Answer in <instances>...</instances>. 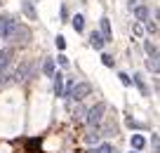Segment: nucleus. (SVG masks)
Masks as SVG:
<instances>
[{
	"mask_svg": "<svg viewBox=\"0 0 160 153\" xmlns=\"http://www.w3.org/2000/svg\"><path fill=\"white\" fill-rule=\"evenodd\" d=\"M17 24H19V21H17L14 17L2 14V17H0V38L10 40V38H12V33H14V28H17Z\"/></svg>",
	"mask_w": 160,
	"mask_h": 153,
	"instance_id": "f257e3e1",
	"label": "nucleus"
},
{
	"mask_svg": "<svg viewBox=\"0 0 160 153\" xmlns=\"http://www.w3.org/2000/svg\"><path fill=\"white\" fill-rule=\"evenodd\" d=\"M104 111H106V104H104V101H99V104H94L90 111H87L85 120H87L90 125H94V127H97V125L104 120Z\"/></svg>",
	"mask_w": 160,
	"mask_h": 153,
	"instance_id": "f03ea898",
	"label": "nucleus"
},
{
	"mask_svg": "<svg viewBox=\"0 0 160 153\" xmlns=\"http://www.w3.org/2000/svg\"><path fill=\"white\" fill-rule=\"evenodd\" d=\"M10 40H17L19 45H28V43H31V31L26 28V26L17 24V28H14V33H12Z\"/></svg>",
	"mask_w": 160,
	"mask_h": 153,
	"instance_id": "7ed1b4c3",
	"label": "nucleus"
},
{
	"mask_svg": "<svg viewBox=\"0 0 160 153\" xmlns=\"http://www.w3.org/2000/svg\"><path fill=\"white\" fill-rule=\"evenodd\" d=\"M87 94H92V85L90 83H78V85H73V89H71V97L78 99V101H82Z\"/></svg>",
	"mask_w": 160,
	"mask_h": 153,
	"instance_id": "20e7f679",
	"label": "nucleus"
},
{
	"mask_svg": "<svg viewBox=\"0 0 160 153\" xmlns=\"http://www.w3.org/2000/svg\"><path fill=\"white\" fill-rule=\"evenodd\" d=\"M12 54H14V49H12V47H5L2 52H0V73H5V71L10 69V64H12Z\"/></svg>",
	"mask_w": 160,
	"mask_h": 153,
	"instance_id": "39448f33",
	"label": "nucleus"
},
{
	"mask_svg": "<svg viewBox=\"0 0 160 153\" xmlns=\"http://www.w3.org/2000/svg\"><path fill=\"white\" fill-rule=\"evenodd\" d=\"M101 38H104V43H111L113 40V33H111V24H108V19H101Z\"/></svg>",
	"mask_w": 160,
	"mask_h": 153,
	"instance_id": "423d86ee",
	"label": "nucleus"
},
{
	"mask_svg": "<svg viewBox=\"0 0 160 153\" xmlns=\"http://www.w3.org/2000/svg\"><path fill=\"white\" fill-rule=\"evenodd\" d=\"M21 10H24V14L28 17V19H38L35 7H33V3H31V0H24V3H21Z\"/></svg>",
	"mask_w": 160,
	"mask_h": 153,
	"instance_id": "0eeeda50",
	"label": "nucleus"
},
{
	"mask_svg": "<svg viewBox=\"0 0 160 153\" xmlns=\"http://www.w3.org/2000/svg\"><path fill=\"white\" fill-rule=\"evenodd\" d=\"M54 94H64V73H54Z\"/></svg>",
	"mask_w": 160,
	"mask_h": 153,
	"instance_id": "6e6552de",
	"label": "nucleus"
},
{
	"mask_svg": "<svg viewBox=\"0 0 160 153\" xmlns=\"http://www.w3.org/2000/svg\"><path fill=\"white\" fill-rule=\"evenodd\" d=\"M28 71H31V64H21L19 69H17L14 73H12V78H14V80H24V78H26V73H28Z\"/></svg>",
	"mask_w": 160,
	"mask_h": 153,
	"instance_id": "1a4fd4ad",
	"label": "nucleus"
},
{
	"mask_svg": "<svg viewBox=\"0 0 160 153\" xmlns=\"http://www.w3.org/2000/svg\"><path fill=\"white\" fill-rule=\"evenodd\" d=\"M134 17H137V21H141V24H144V21L148 19V10H146V5L134 7Z\"/></svg>",
	"mask_w": 160,
	"mask_h": 153,
	"instance_id": "9d476101",
	"label": "nucleus"
},
{
	"mask_svg": "<svg viewBox=\"0 0 160 153\" xmlns=\"http://www.w3.org/2000/svg\"><path fill=\"white\" fill-rule=\"evenodd\" d=\"M90 43H92V47H94V49H101V47L106 45V43H104V38H101V33H97V31L90 35Z\"/></svg>",
	"mask_w": 160,
	"mask_h": 153,
	"instance_id": "9b49d317",
	"label": "nucleus"
},
{
	"mask_svg": "<svg viewBox=\"0 0 160 153\" xmlns=\"http://www.w3.org/2000/svg\"><path fill=\"white\" fill-rule=\"evenodd\" d=\"M144 146H146V139L141 137V134H134V137H132V148H134V151H141Z\"/></svg>",
	"mask_w": 160,
	"mask_h": 153,
	"instance_id": "f8f14e48",
	"label": "nucleus"
},
{
	"mask_svg": "<svg viewBox=\"0 0 160 153\" xmlns=\"http://www.w3.org/2000/svg\"><path fill=\"white\" fill-rule=\"evenodd\" d=\"M42 71H45V75H54V61H52V57H47V59H45Z\"/></svg>",
	"mask_w": 160,
	"mask_h": 153,
	"instance_id": "ddd939ff",
	"label": "nucleus"
},
{
	"mask_svg": "<svg viewBox=\"0 0 160 153\" xmlns=\"http://www.w3.org/2000/svg\"><path fill=\"white\" fill-rule=\"evenodd\" d=\"M73 28L75 31H82V28H85V17H82V14H75L73 17Z\"/></svg>",
	"mask_w": 160,
	"mask_h": 153,
	"instance_id": "4468645a",
	"label": "nucleus"
},
{
	"mask_svg": "<svg viewBox=\"0 0 160 153\" xmlns=\"http://www.w3.org/2000/svg\"><path fill=\"white\" fill-rule=\"evenodd\" d=\"M144 49H146V54H148V57H158V47H155L151 40H146V43H144Z\"/></svg>",
	"mask_w": 160,
	"mask_h": 153,
	"instance_id": "2eb2a0df",
	"label": "nucleus"
},
{
	"mask_svg": "<svg viewBox=\"0 0 160 153\" xmlns=\"http://www.w3.org/2000/svg\"><path fill=\"white\" fill-rule=\"evenodd\" d=\"M146 66H148V71L153 75H158V57H151V59L146 61Z\"/></svg>",
	"mask_w": 160,
	"mask_h": 153,
	"instance_id": "dca6fc26",
	"label": "nucleus"
},
{
	"mask_svg": "<svg viewBox=\"0 0 160 153\" xmlns=\"http://www.w3.org/2000/svg\"><path fill=\"white\" fill-rule=\"evenodd\" d=\"M92 153H115V148L111 146V144H101V146H97Z\"/></svg>",
	"mask_w": 160,
	"mask_h": 153,
	"instance_id": "f3484780",
	"label": "nucleus"
},
{
	"mask_svg": "<svg viewBox=\"0 0 160 153\" xmlns=\"http://www.w3.org/2000/svg\"><path fill=\"white\" fill-rule=\"evenodd\" d=\"M99 139H101V132H97V130H94V132H90V134H85V141L87 144H97Z\"/></svg>",
	"mask_w": 160,
	"mask_h": 153,
	"instance_id": "a211bd4d",
	"label": "nucleus"
},
{
	"mask_svg": "<svg viewBox=\"0 0 160 153\" xmlns=\"http://www.w3.org/2000/svg\"><path fill=\"white\" fill-rule=\"evenodd\" d=\"M132 31H134V35H137V38H144V26H141V21H134Z\"/></svg>",
	"mask_w": 160,
	"mask_h": 153,
	"instance_id": "6ab92c4d",
	"label": "nucleus"
},
{
	"mask_svg": "<svg viewBox=\"0 0 160 153\" xmlns=\"http://www.w3.org/2000/svg\"><path fill=\"white\" fill-rule=\"evenodd\" d=\"M82 113H85V109H82V106H75V111H73V118H75V120H82Z\"/></svg>",
	"mask_w": 160,
	"mask_h": 153,
	"instance_id": "aec40b11",
	"label": "nucleus"
},
{
	"mask_svg": "<svg viewBox=\"0 0 160 153\" xmlns=\"http://www.w3.org/2000/svg\"><path fill=\"white\" fill-rule=\"evenodd\" d=\"M144 24H146V28H148V31H151V33H155V31H158V24H155V21H151V19H146V21H144Z\"/></svg>",
	"mask_w": 160,
	"mask_h": 153,
	"instance_id": "412c9836",
	"label": "nucleus"
},
{
	"mask_svg": "<svg viewBox=\"0 0 160 153\" xmlns=\"http://www.w3.org/2000/svg\"><path fill=\"white\" fill-rule=\"evenodd\" d=\"M101 61H104V66H113V57L111 54H101Z\"/></svg>",
	"mask_w": 160,
	"mask_h": 153,
	"instance_id": "4be33fe9",
	"label": "nucleus"
},
{
	"mask_svg": "<svg viewBox=\"0 0 160 153\" xmlns=\"http://www.w3.org/2000/svg\"><path fill=\"white\" fill-rule=\"evenodd\" d=\"M57 47H59V49H64V47H66V40H64V35H57Z\"/></svg>",
	"mask_w": 160,
	"mask_h": 153,
	"instance_id": "5701e85b",
	"label": "nucleus"
},
{
	"mask_svg": "<svg viewBox=\"0 0 160 153\" xmlns=\"http://www.w3.org/2000/svg\"><path fill=\"white\" fill-rule=\"evenodd\" d=\"M134 80H137V85H139V89H141V92H144V94H146V85H144V80H141V78H139V75H137V78H134Z\"/></svg>",
	"mask_w": 160,
	"mask_h": 153,
	"instance_id": "b1692460",
	"label": "nucleus"
},
{
	"mask_svg": "<svg viewBox=\"0 0 160 153\" xmlns=\"http://www.w3.org/2000/svg\"><path fill=\"white\" fill-rule=\"evenodd\" d=\"M144 5V0H130V10H134V7Z\"/></svg>",
	"mask_w": 160,
	"mask_h": 153,
	"instance_id": "393cba45",
	"label": "nucleus"
},
{
	"mask_svg": "<svg viewBox=\"0 0 160 153\" xmlns=\"http://www.w3.org/2000/svg\"><path fill=\"white\" fill-rule=\"evenodd\" d=\"M120 80H122V85H130V75L127 73H120Z\"/></svg>",
	"mask_w": 160,
	"mask_h": 153,
	"instance_id": "a878e982",
	"label": "nucleus"
},
{
	"mask_svg": "<svg viewBox=\"0 0 160 153\" xmlns=\"http://www.w3.org/2000/svg\"><path fill=\"white\" fill-rule=\"evenodd\" d=\"M130 153H137V151H130Z\"/></svg>",
	"mask_w": 160,
	"mask_h": 153,
	"instance_id": "bb28decb",
	"label": "nucleus"
},
{
	"mask_svg": "<svg viewBox=\"0 0 160 153\" xmlns=\"http://www.w3.org/2000/svg\"><path fill=\"white\" fill-rule=\"evenodd\" d=\"M0 5H2V0H0Z\"/></svg>",
	"mask_w": 160,
	"mask_h": 153,
	"instance_id": "cd10ccee",
	"label": "nucleus"
}]
</instances>
